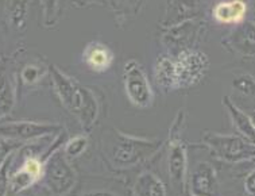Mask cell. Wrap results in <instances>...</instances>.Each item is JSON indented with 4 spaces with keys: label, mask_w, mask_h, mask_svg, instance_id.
I'll return each instance as SVG.
<instances>
[{
    "label": "cell",
    "mask_w": 255,
    "mask_h": 196,
    "mask_svg": "<svg viewBox=\"0 0 255 196\" xmlns=\"http://www.w3.org/2000/svg\"><path fill=\"white\" fill-rule=\"evenodd\" d=\"M61 131H62L61 125L49 123V122L14 121L0 123V136L23 142L26 145L31 141L60 134Z\"/></svg>",
    "instance_id": "obj_8"
},
{
    "label": "cell",
    "mask_w": 255,
    "mask_h": 196,
    "mask_svg": "<svg viewBox=\"0 0 255 196\" xmlns=\"http://www.w3.org/2000/svg\"><path fill=\"white\" fill-rule=\"evenodd\" d=\"M27 196H39V195H38V194H30V195H27Z\"/></svg>",
    "instance_id": "obj_31"
},
{
    "label": "cell",
    "mask_w": 255,
    "mask_h": 196,
    "mask_svg": "<svg viewBox=\"0 0 255 196\" xmlns=\"http://www.w3.org/2000/svg\"><path fill=\"white\" fill-rule=\"evenodd\" d=\"M214 19L223 24H239L247 15L245 0H222L212 9Z\"/></svg>",
    "instance_id": "obj_14"
},
{
    "label": "cell",
    "mask_w": 255,
    "mask_h": 196,
    "mask_svg": "<svg viewBox=\"0 0 255 196\" xmlns=\"http://www.w3.org/2000/svg\"><path fill=\"white\" fill-rule=\"evenodd\" d=\"M41 182L54 196H68L74 190L77 184V172L61 149L45 159Z\"/></svg>",
    "instance_id": "obj_5"
},
{
    "label": "cell",
    "mask_w": 255,
    "mask_h": 196,
    "mask_svg": "<svg viewBox=\"0 0 255 196\" xmlns=\"http://www.w3.org/2000/svg\"><path fill=\"white\" fill-rule=\"evenodd\" d=\"M15 104V84L11 75L0 65V121H3Z\"/></svg>",
    "instance_id": "obj_19"
},
{
    "label": "cell",
    "mask_w": 255,
    "mask_h": 196,
    "mask_svg": "<svg viewBox=\"0 0 255 196\" xmlns=\"http://www.w3.org/2000/svg\"><path fill=\"white\" fill-rule=\"evenodd\" d=\"M231 46L242 56H255V24L253 22L242 24L232 33Z\"/></svg>",
    "instance_id": "obj_18"
},
{
    "label": "cell",
    "mask_w": 255,
    "mask_h": 196,
    "mask_svg": "<svg viewBox=\"0 0 255 196\" xmlns=\"http://www.w3.org/2000/svg\"><path fill=\"white\" fill-rule=\"evenodd\" d=\"M28 0H8V18L11 24L18 30L26 26L28 16Z\"/></svg>",
    "instance_id": "obj_21"
},
{
    "label": "cell",
    "mask_w": 255,
    "mask_h": 196,
    "mask_svg": "<svg viewBox=\"0 0 255 196\" xmlns=\"http://www.w3.org/2000/svg\"><path fill=\"white\" fill-rule=\"evenodd\" d=\"M186 190L195 196H220L216 169L208 161L195 165L186 178Z\"/></svg>",
    "instance_id": "obj_10"
},
{
    "label": "cell",
    "mask_w": 255,
    "mask_h": 196,
    "mask_svg": "<svg viewBox=\"0 0 255 196\" xmlns=\"http://www.w3.org/2000/svg\"><path fill=\"white\" fill-rule=\"evenodd\" d=\"M154 80L158 87L165 92L177 89L174 57L170 54H162L158 57L154 64Z\"/></svg>",
    "instance_id": "obj_16"
},
{
    "label": "cell",
    "mask_w": 255,
    "mask_h": 196,
    "mask_svg": "<svg viewBox=\"0 0 255 196\" xmlns=\"http://www.w3.org/2000/svg\"><path fill=\"white\" fill-rule=\"evenodd\" d=\"M15 154H12L1 167H0V196H7L9 191V169L14 163Z\"/></svg>",
    "instance_id": "obj_25"
},
{
    "label": "cell",
    "mask_w": 255,
    "mask_h": 196,
    "mask_svg": "<svg viewBox=\"0 0 255 196\" xmlns=\"http://www.w3.org/2000/svg\"><path fill=\"white\" fill-rule=\"evenodd\" d=\"M165 142L166 140L131 136L121 130L108 131L103 137L104 154L108 163L118 171L146 163L162 149Z\"/></svg>",
    "instance_id": "obj_1"
},
{
    "label": "cell",
    "mask_w": 255,
    "mask_h": 196,
    "mask_svg": "<svg viewBox=\"0 0 255 196\" xmlns=\"http://www.w3.org/2000/svg\"><path fill=\"white\" fill-rule=\"evenodd\" d=\"M182 196H195V195H192V194H190V192L188 191V190H186V188H185V191H184Z\"/></svg>",
    "instance_id": "obj_30"
},
{
    "label": "cell",
    "mask_w": 255,
    "mask_h": 196,
    "mask_svg": "<svg viewBox=\"0 0 255 196\" xmlns=\"http://www.w3.org/2000/svg\"><path fill=\"white\" fill-rule=\"evenodd\" d=\"M199 30L200 24L196 22V19L167 27L162 37V43L167 49L174 50L178 54L180 51L192 49L196 37L199 35Z\"/></svg>",
    "instance_id": "obj_11"
},
{
    "label": "cell",
    "mask_w": 255,
    "mask_h": 196,
    "mask_svg": "<svg viewBox=\"0 0 255 196\" xmlns=\"http://www.w3.org/2000/svg\"><path fill=\"white\" fill-rule=\"evenodd\" d=\"M253 23H254V24H255V18H254V20H253Z\"/></svg>",
    "instance_id": "obj_33"
},
{
    "label": "cell",
    "mask_w": 255,
    "mask_h": 196,
    "mask_svg": "<svg viewBox=\"0 0 255 196\" xmlns=\"http://www.w3.org/2000/svg\"><path fill=\"white\" fill-rule=\"evenodd\" d=\"M43 165L45 161L42 156H27L14 173H9V191L12 194H22L41 182L43 176Z\"/></svg>",
    "instance_id": "obj_9"
},
{
    "label": "cell",
    "mask_w": 255,
    "mask_h": 196,
    "mask_svg": "<svg viewBox=\"0 0 255 196\" xmlns=\"http://www.w3.org/2000/svg\"><path fill=\"white\" fill-rule=\"evenodd\" d=\"M245 194L246 196H255V168L249 172V175L245 179Z\"/></svg>",
    "instance_id": "obj_27"
},
{
    "label": "cell",
    "mask_w": 255,
    "mask_h": 196,
    "mask_svg": "<svg viewBox=\"0 0 255 196\" xmlns=\"http://www.w3.org/2000/svg\"><path fill=\"white\" fill-rule=\"evenodd\" d=\"M45 73H46V69L42 68V65L39 64H27L20 70V80L23 81L24 85L31 87V85L37 84Z\"/></svg>",
    "instance_id": "obj_22"
},
{
    "label": "cell",
    "mask_w": 255,
    "mask_h": 196,
    "mask_svg": "<svg viewBox=\"0 0 255 196\" xmlns=\"http://www.w3.org/2000/svg\"><path fill=\"white\" fill-rule=\"evenodd\" d=\"M223 106L226 107L228 111V115L231 118L234 129L239 133V136L246 138L247 141H250L251 144L255 145V127L251 122L250 117L247 115V112H245L242 108H239L232 102L230 96H223Z\"/></svg>",
    "instance_id": "obj_15"
},
{
    "label": "cell",
    "mask_w": 255,
    "mask_h": 196,
    "mask_svg": "<svg viewBox=\"0 0 255 196\" xmlns=\"http://www.w3.org/2000/svg\"><path fill=\"white\" fill-rule=\"evenodd\" d=\"M247 115L250 117L251 122H253V125H254V127H255V110H253V111H249V112H247Z\"/></svg>",
    "instance_id": "obj_29"
},
{
    "label": "cell",
    "mask_w": 255,
    "mask_h": 196,
    "mask_svg": "<svg viewBox=\"0 0 255 196\" xmlns=\"http://www.w3.org/2000/svg\"><path fill=\"white\" fill-rule=\"evenodd\" d=\"M232 88L235 89L239 94L245 96H254L255 95V79L254 76L249 73L237 76L232 80Z\"/></svg>",
    "instance_id": "obj_23"
},
{
    "label": "cell",
    "mask_w": 255,
    "mask_h": 196,
    "mask_svg": "<svg viewBox=\"0 0 255 196\" xmlns=\"http://www.w3.org/2000/svg\"><path fill=\"white\" fill-rule=\"evenodd\" d=\"M123 83L127 99L135 107L148 108L154 102V92L143 66L136 60L127 61L123 69Z\"/></svg>",
    "instance_id": "obj_6"
},
{
    "label": "cell",
    "mask_w": 255,
    "mask_h": 196,
    "mask_svg": "<svg viewBox=\"0 0 255 196\" xmlns=\"http://www.w3.org/2000/svg\"><path fill=\"white\" fill-rule=\"evenodd\" d=\"M131 190L134 196H167V190L162 180L150 171L139 173Z\"/></svg>",
    "instance_id": "obj_17"
},
{
    "label": "cell",
    "mask_w": 255,
    "mask_h": 196,
    "mask_svg": "<svg viewBox=\"0 0 255 196\" xmlns=\"http://www.w3.org/2000/svg\"><path fill=\"white\" fill-rule=\"evenodd\" d=\"M89 146V136L88 133H80L76 134L74 137L65 141V144L62 145L61 150L62 153L65 154V157L68 160L79 159L81 157Z\"/></svg>",
    "instance_id": "obj_20"
},
{
    "label": "cell",
    "mask_w": 255,
    "mask_h": 196,
    "mask_svg": "<svg viewBox=\"0 0 255 196\" xmlns=\"http://www.w3.org/2000/svg\"><path fill=\"white\" fill-rule=\"evenodd\" d=\"M83 196H118L111 191H104V190H95V191L87 192Z\"/></svg>",
    "instance_id": "obj_28"
},
{
    "label": "cell",
    "mask_w": 255,
    "mask_h": 196,
    "mask_svg": "<svg viewBox=\"0 0 255 196\" xmlns=\"http://www.w3.org/2000/svg\"><path fill=\"white\" fill-rule=\"evenodd\" d=\"M177 89L189 88L199 83L207 73L209 60L197 49H186L174 56Z\"/></svg>",
    "instance_id": "obj_7"
},
{
    "label": "cell",
    "mask_w": 255,
    "mask_h": 196,
    "mask_svg": "<svg viewBox=\"0 0 255 196\" xmlns=\"http://www.w3.org/2000/svg\"><path fill=\"white\" fill-rule=\"evenodd\" d=\"M83 58L89 69L102 73L111 68L114 62V53L106 43L95 41L85 46Z\"/></svg>",
    "instance_id": "obj_13"
},
{
    "label": "cell",
    "mask_w": 255,
    "mask_h": 196,
    "mask_svg": "<svg viewBox=\"0 0 255 196\" xmlns=\"http://www.w3.org/2000/svg\"><path fill=\"white\" fill-rule=\"evenodd\" d=\"M49 73L62 106L77 118L80 126L88 133L98 122L99 100L96 95L76 79L65 75L56 65L49 66Z\"/></svg>",
    "instance_id": "obj_2"
},
{
    "label": "cell",
    "mask_w": 255,
    "mask_h": 196,
    "mask_svg": "<svg viewBox=\"0 0 255 196\" xmlns=\"http://www.w3.org/2000/svg\"><path fill=\"white\" fill-rule=\"evenodd\" d=\"M203 145L208 148L216 159L228 164H239L255 159V145L237 134L207 133Z\"/></svg>",
    "instance_id": "obj_4"
},
{
    "label": "cell",
    "mask_w": 255,
    "mask_h": 196,
    "mask_svg": "<svg viewBox=\"0 0 255 196\" xmlns=\"http://www.w3.org/2000/svg\"><path fill=\"white\" fill-rule=\"evenodd\" d=\"M43 9H45V19L46 23H51L56 16L57 8H58V0H42Z\"/></svg>",
    "instance_id": "obj_26"
},
{
    "label": "cell",
    "mask_w": 255,
    "mask_h": 196,
    "mask_svg": "<svg viewBox=\"0 0 255 196\" xmlns=\"http://www.w3.org/2000/svg\"><path fill=\"white\" fill-rule=\"evenodd\" d=\"M26 144L19 142V141L11 140L7 137L0 136V167L7 161V160L18 152L19 149H22Z\"/></svg>",
    "instance_id": "obj_24"
},
{
    "label": "cell",
    "mask_w": 255,
    "mask_h": 196,
    "mask_svg": "<svg viewBox=\"0 0 255 196\" xmlns=\"http://www.w3.org/2000/svg\"><path fill=\"white\" fill-rule=\"evenodd\" d=\"M131 3H136V1H138V0H130Z\"/></svg>",
    "instance_id": "obj_32"
},
{
    "label": "cell",
    "mask_w": 255,
    "mask_h": 196,
    "mask_svg": "<svg viewBox=\"0 0 255 196\" xmlns=\"http://www.w3.org/2000/svg\"><path fill=\"white\" fill-rule=\"evenodd\" d=\"M201 0H167L166 12L162 20L165 28L193 20L199 16Z\"/></svg>",
    "instance_id": "obj_12"
},
{
    "label": "cell",
    "mask_w": 255,
    "mask_h": 196,
    "mask_svg": "<svg viewBox=\"0 0 255 196\" xmlns=\"http://www.w3.org/2000/svg\"><path fill=\"white\" fill-rule=\"evenodd\" d=\"M184 126V111L178 112L176 121L173 122L167 142L166 168L169 186L173 196H182L186 187L188 178V152L186 144L181 140L180 133Z\"/></svg>",
    "instance_id": "obj_3"
}]
</instances>
